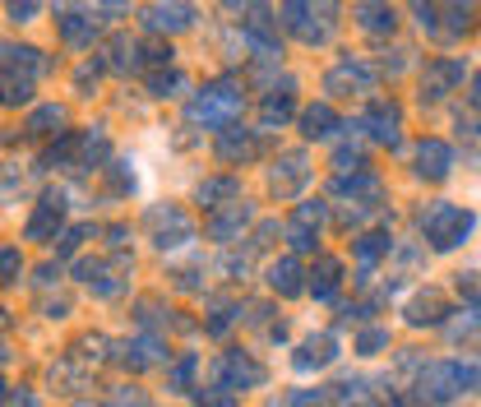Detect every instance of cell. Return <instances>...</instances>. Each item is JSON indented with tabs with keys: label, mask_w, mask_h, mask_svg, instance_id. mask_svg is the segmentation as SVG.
Wrapping results in <instances>:
<instances>
[{
	"label": "cell",
	"mask_w": 481,
	"mask_h": 407,
	"mask_svg": "<svg viewBox=\"0 0 481 407\" xmlns=\"http://www.w3.org/2000/svg\"><path fill=\"white\" fill-rule=\"evenodd\" d=\"M352 15H357V24H361L366 33H393V24H398V15L384 5V0H361Z\"/></svg>",
	"instance_id": "cell-21"
},
{
	"label": "cell",
	"mask_w": 481,
	"mask_h": 407,
	"mask_svg": "<svg viewBox=\"0 0 481 407\" xmlns=\"http://www.w3.org/2000/svg\"><path fill=\"white\" fill-rule=\"evenodd\" d=\"M144 24L153 33H185V28H194V5H185V0H158V5H149Z\"/></svg>",
	"instance_id": "cell-7"
},
{
	"label": "cell",
	"mask_w": 481,
	"mask_h": 407,
	"mask_svg": "<svg viewBox=\"0 0 481 407\" xmlns=\"http://www.w3.org/2000/svg\"><path fill=\"white\" fill-rule=\"evenodd\" d=\"M288 241H292V250H315V227L310 223H288Z\"/></svg>",
	"instance_id": "cell-36"
},
{
	"label": "cell",
	"mask_w": 481,
	"mask_h": 407,
	"mask_svg": "<svg viewBox=\"0 0 481 407\" xmlns=\"http://www.w3.org/2000/svg\"><path fill=\"white\" fill-rule=\"evenodd\" d=\"M319 398H324L319 389H306V393H297V398H292L288 407H310V402H319Z\"/></svg>",
	"instance_id": "cell-47"
},
{
	"label": "cell",
	"mask_w": 481,
	"mask_h": 407,
	"mask_svg": "<svg viewBox=\"0 0 481 407\" xmlns=\"http://www.w3.org/2000/svg\"><path fill=\"white\" fill-rule=\"evenodd\" d=\"M472 102L481 107V75H472Z\"/></svg>",
	"instance_id": "cell-49"
},
{
	"label": "cell",
	"mask_w": 481,
	"mask_h": 407,
	"mask_svg": "<svg viewBox=\"0 0 481 407\" xmlns=\"http://www.w3.org/2000/svg\"><path fill=\"white\" fill-rule=\"evenodd\" d=\"M107 158H111V144H107V134H102V130L79 134V158H75V167H102Z\"/></svg>",
	"instance_id": "cell-27"
},
{
	"label": "cell",
	"mask_w": 481,
	"mask_h": 407,
	"mask_svg": "<svg viewBox=\"0 0 481 407\" xmlns=\"http://www.w3.org/2000/svg\"><path fill=\"white\" fill-rule=\"evenodd\" d=\"M246 223H250V209H246V204H236V199H227V209H218V214L209 218V236H214V241H232Z\"/></svg>",
	"instance_id": "cell-16"
},
{
	"label": "cell",
	"mask_w": 481,
	"mask_h": 407,
	"mask_svg": "<svg viewBox=\"0 0 481 407\" xmlns=\"http://www.w3.org/2000/svg\"><path fill=\"white\" fill-rule=\"evenodd\" d=\"M93 33H98V15H65L60 19V37L70 42V47H89L93 42Z\"/></svg>",
	"instance_id": "cell-26"
},
{
	"label": "cell",
	"mask_w": 481,
	"mask_h": 407,
	"mask_svg": "<svg viewBox=\"0 0 481 407\" xmlns=\"http://www.w3.org/2000/svg\"><path fill=\"white\" fill-rule=\"evenodd\" d=\"M194 194H199L204 209H223V199H236V194H241V185H236L232 176H218V181H204Z\"/></svg>",
	"instance_id": "cell-28"
},
{
	"label": "cell",
	"mask_w": 481,
	"mask_h": 407,
	"mask_svg": "<svg viewBox=\"0 0 481 407\" xmlns=\"http://www.w3.org/2000/svg\"><path fill=\"white\" fill-rule=\"evenodd\" d=\"M60 125H65V107H37L33 116H28V134H60Z\"/></svg>",
	"instance_id": "cell-30"
},
{
	"label": "cell",
	"mask_w": 481,
	"mask_h": 407,
	"mask_svg": "<svg viewBox=\"0 0 481 407\" xmlns=\"http://www.w3.org/2000/svg\"><path fill=\"white\" fill-rule=\"evenodd\" d=\"M241 84H232V79H223V84H209L194 102H190V120H199V125H209V130H223V125H232L236 116H241Z\"/></svg>",
	"instance_id": "cell-2"
},
{
	"label": "cell",
	"mask_w": 481,
	"mask_h": 407,
	"mask_svg": "<svg viewBox=\"0 0 481 407\" xmlns=\"http://www.w3.org/2000/svg\"><path fill=\"white\" fill-rule=\"evenodd\" d=\"M15 407H42V398H37V393H28V389H19V398H15Z\"/></svg>",
	"instance_id": "cell-48"
},
{
	"label": "cell",
	"mask_w": 481,
	"mask_h": 407,
	"mask_svg": "<svg viewBox=\"0 0 481 407\" xmlns=\"http://www.w3.org/2000/svg\"><path fill=\"white\" fill-rule=\"evenodd\" d=\"M306 176H310V167H306V158H301V153H288L283 162H273V190H278V194L301 190V185H306Z\"/></svg>",
	"instance_id": "cell-17"
},
{
	"label": "cell",
	"mask_w": 481,
	"mask_h": 407,
	"mask_svg": "<svg viewBox=\"0 0 481 407\" xmlns=\"http://www.w3.org/2000/svg\"><path fill=\"white\" fill-rule=\"evenodd\" d=\"M214 384L218 389H259L264 384V366L255 361V357H246V352H227V357H218V366H214Z\"/></svg>",
	"instance_id": "cell-5"
},
{
	"label": "cell",
	"mask_w": 481,
	"mask_h": 407,
	"mask_svg": "<svg viewBox=\"0 0 481 407\" xmlns=\"http://www.w3.org/2000/svg\"><path fill=\"white\" fill-rule=\"evenodd\" d=\"M89 232H93V227H70V232L60 236V255H75V250H79V241H84Z\"/></svg>",
	"instance_id": "cell-43"
},
{
	"label": "cell",
	"mask_w": 481,
	"mask_h": 407,
	"mask_svg": "<svg viewBox=\"0 0 481 407\" xmlns=\"http://www.w3.org/2000/svg\"><path fill=\"white\" fill-rule=\"evenodd\" d=\"M389 348V329H361L357 333V352L361 357H375V352H384Z\"/></svg>",
	"instance_id": "cell-34"
},
{
	"label": "cell",
	"mask_w": 481,
	"mask_h": 407,
	"mask_svg": "<svg viewBox=\"0 0 481 407\" xmlns=\"http://www.w3.org/2000/svg\"><path fill=\"white\" fill-rule=\"evenodd\" d=\"M185 89V75H176V70H158L153 79H149V93L153 98H176Z\"/></svg>",
	"instance_id": "cell-33"
},
{
	"label": "cell",
	"mask_w": 481,
	"mask_h": 407,
	"mask_svg": "<svg viewBox=\"0 0 481 407\" xmlns=\"http://www.w3.org/2000/svg\"><path fill=\"white\" fill-rule=\"evenodd\" d=\"M10 324V315H5V306H0V329H5Z\"/></svg>",
	"instance_id": "cell-50"
},
{
	"label": "cell",
	"mask_w": 481,
	"mask_h": 407,
	"mask_svg": "<svg viewBox=\"0 0 481 407\" xmlns=\"http://www.w3.org/2000/svg\"><path fill=\"white\" fill-rule=\"evenodd\" d=\"M338 130V116H333V107H306L301 111V134H306V140H329V134Z\"/></svg>",
	"instance_id": "cell-24"
},
{
	"label": "cell",
	"mask_w": 481,
	"mask_h": 407,
	"mask_svg": "<svg viewBox=\"0 0 481 407\" xmlns=\"http://www.w3.org/2000/svg\"><path fill=\"white\" fill-rule=\"evenodd\" d=\"M98 15H107L111 24V15H125V0H98Z\"/></svg>",
	"instance_id": "cell-45"
},
{
	"label": "cell",
	"mask_w": 481,
	"mask_h": 407,
	"mask_svg": "<svg viewBox=\"0 0 481 407\" xmlns=\"http://www.w3.org/2000/svg\"><path fill=\"white\" fill-rule=\"evenodd\" d=\"M149 236L158 250H176L185 241H194V223L185 209H176V204H167V209H149Z\"/></svg>",
	"instance_id": "cell-3"
},
{
	"label": "cell",
	"mask_w": 481,
	"mask_h": 407,
	"mask_svg": "<svg viewBox=\"0 0 481 407\" xmlns=\"http://www.w3.org/2000/svg\"><path fill=\"white\" fill-rule=\"evenodd\" d=\"M140 60H144V65H167V60H172V47L149 42V47H140Z\"/></svg>",
	"instance_id": "cell-41"
},
{
	"label": "cell",
	"mask_w": 481,
	"mask_h": 407,
	"mask_svg": "<svg viewBox=\"0 0 481 407\" xmlns=\"http://www.w3.org/2000/svg\"><path fill=\"white\" fill-rule=\"evenodd\" d=\"M297 223H310V227H319V223H324V204H319V199H306L301 209H297Z\"/></svg>",
	"instance_id": "cell-40"
},
{
	"label": "cell",
	"mask_w": 481,
	"mask_h": 407,
	"mask_svg": "<svg viewBox=\"0 0 481 407\" xmlns=\"http://www.w3.org/2000/svg\"><path fill=\"white\" fill-rule=\"evenodd\" d=\"M79 278H84L98 297H116V292L125 287V278H120V274H111V268H107V264H98V259H84V264H79Z\"/></svg>",
	"instance_id": "cell-20"
},
{
	"label": "cell",
	"mask_w": 481,
	"mask_h": 407,
	"mask_svg": "<svg viewBox=\"0 0 481 407\" xmlns=\"http://www.w3.org/2000/svg\"><path fill=\"white\" fill-rule=\"evenodd\" d=\"M0 65H5V70H24V75H42L47 70V60H42L37 47H15V42L0 47Z\"/></svg>",
	"instance_id": "cell-19"
},
{
	"label": "cell",
	"mask_w": 481,
	"mask_h": 407,
	"mask_svg": "<svg viewBox=\"0 0 481 407\" xmlns=\"http://www.w3.org/2000/svg\"><path fill=\"white\" fill-rule=\"evenodd\" d=\"M28 98H33V75H19V70H5V65H0V102L19 107Z\"/></svg>",
	"instance_id": "cell-25"
},
{
	"label": "cell",
	"mask_w": 481,
	"mask_h": 407,
	"mask_svg": "<svg viewBox=\"0 0 481 407\" xmlns=\"http://www.w3.org/2000/svg\"><path fill=\"white\" fill-rule=\"evenodd\" d=\"M407 319L412 324H440L444 319V297L440 292H417L407 301Z\"/></svg>",
	"instance_id": "cell-23"
},
{
	"label": "cell",
	"mask_w": 481,
	"mask_h": 407,
	"mask_svg": "<svg viewBox=\"0 0 481 407\" xmlns=\"http://www.w3.org/2000/svg\"><path fill=\"white\" fill-rule=\"evenodd\" d=\"M458 297H467V301H481V274H476V268H467V274H458Z\"/></svg>",
	"instance_id": "cell-37"
},
{
	"label": "cell",
	"mask_w": 481,
	"mask_h": 407,
	"mask_svg": "<svg viewBox=\"0 0 481 407\" xmlns=\"http://www.w3.org/2000/svg\"><path fill=\"white\" fill-rule=\"evenodd\" d=\"M476 227V214L463 209V204H449V199H435L431 209H422V236L431 241V250H454L472 236Z\"/></svg>",
	"instance_id": "cell-1"
},
{
	"label": "cell",
	"mask_w": 481,
	"mask_h": 407,
	"mask_svg": "<svg viewBox=\"0 0 481 407\" xmlns=\"http://www.w3.org/2000/svg\"><path fill=\"white\" fill-rule=\"evenodd\" d=\"M324 89L329 93H371L375 89V70H371V65H361V60H342L338 70L324 79Z\"/></svg>",
	"instance_id": "cell-10"
},
{
	"label": "cell",
	"mask_w": 481,
	"mask_h": 407,
	"mask_svg": "<svg viewBox=\"0 0 481 407\" xmlns=\"http://www.w3.org/2000/svg\"><path fill=\"white\" fill-rule=\"evenodd\" d=\"M33 10H37L33 0H10V15H15V19H33Z\"/></svg>",
	"instance_id": "cell-46"
},
{
	"label": "cell",
	"mask_w": 481,
	"mask_h": 407,
	"mask_svg": "<svg viewBox=\"0 0 481 407\" xmlns=\"http://www.w3.org/2000/svg\"><path fill=\"white\" fill-rule=\"evenodd\" d=\"M393 250V241L384 236V232H366V236H357V259H361V274H371V264L375 259H384Z\"/></svg>",
	"instance_id": "cell-29"
},
{
	"label": "cell",
	"mask_w": 481,
	"mask_h": 407,
	"mask_svg": "<svg viewBox=\"0 0 481 407\" xmlns=\"http://www.w3.org/2000/svg\"><path fill=\"white\" fill-rule=\"evenodd\" d=\"M194 370H199V357H194V352H185V357L172 366L167 389H172V393H185V389H190V380H194Z\"/></svg>",
	"instance_id": "cell-32"
},
{
	"label": "cell",
	"mask_w": 481,
	"mask_h": 407,
	"mask_svg": "<svg viewBox=\"0 0 481 407\" xmlns=\"http://www.w3.org/2000/svg\"><path fill=\"white\" fill-rule=\"evenodd\" d=\"M19 268H24L19 250H15V245H0V287L15 283V278H19Z\"/></svg>",
	"instance_id": "cell-35"
},
{
	"label": "cell",
	"mask_w": 481,
	"mask_h": 407,
	"mask_svg": "<svg viewBox=\"0 0 481 407\" xmlns=\"http://www.w3.org/2000/svg\"><path fill=\"white\" fill-rule=\"evenodd\" d=\"M333 357H338V338H333V333H315V338H306V343L297 348L292 366H297L301 375H310V370H324Z\"/></svg>",
	"instance_id": "cell-11"
},
{
	"label": "cell",
	"mask_w": 481,
	"mask_h": 407,
	"mask_svg": "<svg viewBox=\"0 0 481 407\" xmlns=\"http://www.w3.org/2000/svg\"><path fill=\"white\" fill-rule=\"evenodd\" d=\"M199 407H232V389H199Z\"/></svg>",
	"instance_id": "cell-39"
},
{
	"label": "cell",
	"mask_w": 481,
	"mask_h": 407,
	"mask_svg": "<svg viewBox=\"0 0 481 407\" xmlns=\"http://www.w3.org/2000/svg\"><path fill=\"white\" fill-rule=\"evenodd\" d=\"M246 37H250L259 51H273V47H278V28H273V15H268V5H250Z\"/></svg>",
	"instance_id": "cell-18"
},
{
	"label": "cell",
	"mask_w": 481,
	"mask_h": 407,
	"mask_svg": "<svg viewBox=\"0 0 481 407\" xmlns=\"http://www.w3.org/2000/svg\"><path fill=\"white\" fill-rule=\"evenodd\" d=\"M0 361H5V348H0Z\"/></svg>",
	"instance_id": "cell-52"
},
{
	"label": "cell",
	"mask_w": 481,
	"mask_h": 407,
	"mask_svg": "<svg viewBox=\"0 0 481 407\" xmlns=\"http://www.w3.org/2000/svg\"><path fill=\"white\" fill-rule=\"evenodd\" d=\"M463 389H458V370H454V361H435V366H426L422 375H417V402H426V407H444V402H454Z\"/></svg>",
	"instance_id": "cell-4"
},
{
	"label": "cell",
	"mask_w": 481,
	"mask_h": 407,
	"mask_svg": "<svg viewBox=\"0 0 481 407\" xmlns=\"http://www.w3.org/2000/svg\"><path fill=\"white\" fill-rule=\"evenodd\" d=\"M357 125L371 134L375 144H393V140H398V125H403V107H398V102H375Z\"/></svg>",
	"instance_id": "cell-8"
},
{
	"label": "cell",
	"mask_w": 481,
	"mask_h": 407,
	"mask_svg": "<svg viewBox=\"0 0 481 407\" xmlns=\"http://www.w3.org/2000/svg\"><path fill=\"white\" fill-rule=\"evenodd\" d=\"M232 319H236V306H218V310H214V319H209V333H214V338H223V333L232 329Z\"/></svg>",
	"instance_id": "cell-38"
},
{
	"label": "cell",
	"mask_w": 481,
	"mask_h": 407,
	"mask_svg": "<svg viewBox=\"0 0 481 407\" xmlns=\"http://www.w3.org/2000/svg\"><path fill=\"white\" fill-rule=\"evenodd\" d=\"M111 407H149V398H144L140 389H116V398H111Z\"/></svg>",
	"instance_id": "cell-42"
},
{
	"label": "cell",
	"mask_w": 481,
	"mask_h": 407,
	"mask_svg": "<svg viewBox=\"0 0 481 407\" xmlns=\"http://www.w3.org/2000/svg\"><path fill=\"white\" fill-rule=\"evenodd\" d=\"M107 172H111V190H120V194H125V190H134V176H125L120 167H107Z\"/></svg>",
	"instance_id": "cell-44"
},
{
	"label": "cell",
	"mask_w": 481,
	"mask_h": 407,
	"mask_svg": "<svg viewBox=\"0 0 481 407\" xmlns=\"http://www.w3.org/2000/svg\"><path fill=\"white\" fill-rule=\"evenodd\" d=\"M338 283H342V264L324 255V259H319V264L310 268V292H315L319 301H329V297L338 292Z\"/></svg>",
	"instance_id": "cell-22"
},
{
	"label": "cell",
	"mask_w": 481,
	"mask_h": 407,
	"mask_svg": "<svg viewBox=\"0 0 481 407\" xmlns=\"http://www.w3.org/2000/svg\"><path fill=\"white\" fill-rule=\"evenodd\" d=\"M463 60H454V56H440V60H431L426 65V75H422V98L426 102H440V98H449L458 84H463Z\"/></svg>",
	"instance_id": "cell-6"
},
{
	"label": "cell",
	"mask_w": 481,
	"mask_h": 407,
	"mask_svg": "<svg viewBox=\"0 0 481 407\" xmlns=\"http://www.w3.org/2000/svg\"><path fill=\"white\" fill-rule=\"evenodd\" d=\"M288 116H292V98H278V93H268V98H264V107H259V125H264V130L283 125Z\"/></svg>",
	"instance_id": "cell-31"
},
{
	"label": "cell",
	"mask_w": 481,
	"mask_h": 407,
	"mask_svg": "<svg viewBox=\"0 0 481 407\" xmlns=\"http://www.w3.org/2000/svg\"><path fill=\"white\" fill-rule=\"evenodd\" d=\"M65 223V194H42V204H37V214L28 218V241H47V236H56V227Z\"/></svg>",
	"instance_id": "cell-12"
},
{
	"label": "cell",
	"mask_w": 481,
	"mask_h": 407,
	"mask_svg": "<svg viewBox=\"0 0 481 407\" xmlns=\"http://www.w3.org/2000/svg\"><path fill=\"white\" fill-rule=\"evenodd\" d=\"M449 172H454V149H449L444 140H426V144L417 149V176L444 181Z\"/></svg>",
	"instance_id": "cell-14"
},
{
	"label": "cell",
	"mask_w": 481,
	"mask_h": 407,
	"mask_svg": "<svg viewBox=\"0 0 481 407\" xmlns=\"http://www.w3.org/2000/svg\"><path fill=\"white\" fill-rule=\"evenodd\" d=\"M116 361H120L125 370H149V366L167 361V352H162V338L144 333V338H134V343H120V348H116Z\"/></svg>",
	"instance_id": "cell-9"
},
{
	"label": "cell",
	"mask_w": 481,
	"mask_h": 407,
	"mask_svg": "<svg viewBox=\"0 0 481 407\" xmlns=\"http://www.w3.org/2000/svg\"><path fill=\"white\" fill-rule=\"evenodd\" d=\"M0 402H5V384H0Z\"/></svg>",
	"instance_id": "cell-51"
},
{
	"label": "cell",
	"mask_w": 481,
	"mask_h": 407,
	"mask_svg": "<svg viewBox=\"0 0 481 407\" xmlns=\"http://www.w3.org/2000/svg\"><path fill=\"white\" fill-rule=\"evenodd\" d=\"M306 274H301V264L292 259V255H283V259H273L268 264V287L278 292V297H297L306 283H301Z\"/></svg>",
	"instance_id": "cell-15"
},
{
	"label": "cell",
	"mask_w": 481,
	"mask_h": 407,
	"mask_svg": "<svg viewBox=\"0 0 481 407\" xmlns=\"http://www.w3.org/2000/svg\"><path fill=\"white\" fill-rule=\"evenodd\" d=\"M255 153H259V134H255V130L223 125V134H218V158H223V162H250Z\"/></svg>",
	"instance_id": "cell-13"
}]
</instances>
